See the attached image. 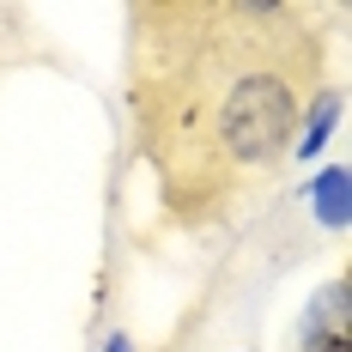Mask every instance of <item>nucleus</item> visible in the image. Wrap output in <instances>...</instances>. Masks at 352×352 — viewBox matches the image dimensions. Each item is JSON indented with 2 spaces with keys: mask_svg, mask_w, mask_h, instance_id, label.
<instances>
[{
  "mask_svg": "<svg viewBox=\"0 0 352 352\" xmlns=\"http://www.w3.org/2000/svg\"><path fill=\"white\" fill-rule=\"evenodd\" d=\"M322 91V36L285 0L128 6V128L182 231H207L280 170Z\"/></svg>",
  "mask_w": 352,
  "mask_h": 352,
  "instance_id": "f257e3e1",
  "label": "nucleus"
},
{
  "mask_svg": "<svg viewBox=\"0 0 352 352\" xmlns=\"http://www.w3.org/2000/svg\"><path fill=\"white\" fill-rule=\"evenodd\" d=\"M109 352H134V346H128V334H116V340H109Z\"/></svg>",
  "mask_w": 352,
  "mask_h": 352,
  "instance_id": "7ed1b4c3",
  "label": "nucleus"
},
{
  "mask_svg": "<svg viewBox=\"0 0 352 352\" xmlns=\"http://www.w3.org/2000/svg\"><path fill=\"white\" fill-rule=\"evenodd\" d=\"M334 116H340V98H334V91H316V116L304 122V140H298V152H316L322 134L334 128Z\"/></svg>",
  "mask_w": 352,
  "mask_h": 352,
  "instance_id": "f03ea898",
  "label": "nucleus"
}]
</instances>
